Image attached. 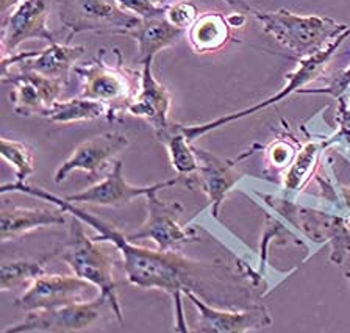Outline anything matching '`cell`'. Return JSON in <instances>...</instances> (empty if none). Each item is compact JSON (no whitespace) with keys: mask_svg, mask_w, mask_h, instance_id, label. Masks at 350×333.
I'll use <instances>...</instances> for the list:
<instances>
[{"mask_svg":"<svg viewBox=\"0 0 350 333\" xmlns=\"http://www.w3.org/2000/svg\"><path fill=\"white\" fill-rule=\"evenodd\" d=\"M0 193H22L33 198L51 202L57 205L68 215L79 217L86 226L94 228L97 241L109 243L116 248V252L120 255V263L125 272V277L130 285L138 287L141 289H160L172 299L174 307V329L177 332H191L186 324V316L183 308V299L186 291H194L199 296L208 300H216L224 302L226 299L221 294V289L230 288H243V282H247L245 276L239 269L233 271L228 265L222 261H199L191 260L183 254L175 252H161L158 249H147L130 241L127 235L118 230L111 224L100 219L94 213L79 209L68 199L59 198V196L49 193L41 187H33V185L11 182L3 183L0 187Z\"/></svg>","mask_w":350,"mask_h":333,"instance_id":"6da1fadb","label":"cell"},{"mask_svg":"<svg viewBox=\"0 0 350 333\" xmlns=\"http://www.w3.org/2000/svg\"><path fill=\"white\" fill-rule=\"evenodd\" d=\"M83 224V221L75 217L69 226V238L58 244L52 254L62 258L70 267L72 274L92 283L111 305L119 325H124V313L118 296V283L114 278L113 254L103 245L105 243L88 237Z\"/></svg>","mask_w":350,"mask_h":333,"instance_id":"7a4b0ae2","label":"cell"},{"mask_svg":"<svg viewBox=\"0 0 350 333\" xmlns=\"http://www.w3.org/2000/svg\"><path fill=\"white\" fill-rule=\"evenodd\" d=\"M118 62L114 66L105 62V51L83 66H75L72 72L81 80V97L105 103L107 121L119 122L141 88V70L124 66L122 53L114 49Z\"/></svg>","mask_w":350,"mask_h":333,"instance_id":"3957f363","label":"cell"},{"mask_svg":"<svg viewBox=\"0 0 350 333\" xmlns=\"http://www.w3.org/2000/svg\"><path fill=\"white\" fill-rule=\"evenodd\" d=\"M255 194L313 244H330V263L342 265L350 255L349 217L341 213L338 215L322 209H311L284 196L262 194L258 191Z\"/></svg>","mask_w":350,"mask_h":333,"instance_id":"277c9868","label":"cell"},{"mask_svg":"<svg viewBox=\"0 0 350 333\" xmlns=\"http://www.w3.org/2000/svg\"><path fill=\"white\" fill-rule=\"evenodd\" d=\"M252 16L261 24L265 34L299 58L322 51L350 29L349 24H339L325 16H300L284 8L277 12L254 10Z\"/></svg>","mask_w":350,"mask_h":333,"instance_id":"5b68a950","label":"cell"},{"mask_svg":"<svg viewBox=\"0 0 350 333\" xmlns=\"http://www.w3.org/2000/svg\"><path fill=\"white\" fill-rule=\"evenodd\" d=\"M349 35H350V29L344 31L342 35H339L336 40H333L330 44L325 46L322 51L316 52L310 57L299 58L295 69L284 75V79H286V85H284L283 88L277 92V94L267 97L266 101L256 103V105H254V107L245 108V110L230 113V114H227V116L217 118V119H215V121L204 122V124H193V125L180 124V127H182V130L185 132V135L188 136V139L191 141V143H194L196 139L200 138V136L210 133V132H213V130H217V129L224 127V125H228L234 121H239V119H243V118L252 116V114L265 110V108H269L271 105H275V103L288 99L289 96L294 94V92H299L300 90H304L306 85L311 83V81L321 79L322 72H324L325 68L328 66V63L332 62V58L335 57V53L339 51V47L342 46V42L346 41V38Z\"/></svg>","mask_w":350,"mask_h":333,"instance_id":"8992f818","label":"cell"},{"mask_svg":"<svg viewBox=\"0 0 350 333\" xmlns=\"http://www.w3.org/2000/svg\"><path fill=\"white\" fill-rule=\"evenodd\" d=\"M58 18L64 29H68L66 44L75 35L91 31L103 36H125L141 23L138 16L114 0H57Z\"/></svg>","mask_w":350,"mask_h":333,"instance_id":"52a82bcc","label":"cell"},{"mask_svg":"<svg viewBox=\"0 0 350 333\" xmlns=\"http://www.w3.org/2000/svg\"><path fill=\"white\" fill-rule=\"evenodd\" d=\"M107 313H113L111 305L102 294H98L96 299L88 300V302L70 304L51 310L29 311L24 319L3 329L2 333L83 332L98 324Z\"/></svg>","mask_w":350,"mask_h":333,"instance_id":"ba28073f","label":"cell"},{"mask_svg":"<svg viewBox=\"0 0 350 333\" xmlns=\"http://www.w3.org/2000/svg\"><path fill=\"white\" fill-rule=\"evenodd\" d=\"M158 193L160 191L146 196L147 217L138 230L127 235L130 241L139 243L149 239L161 252H171L178 245L197 241L196 228L180 224V217L185 213L183 205L177 200H161Z\"/></svg>","mask_w":350,"mask_h":333,"instance_id":"9c48e42d","label":"cell"},{"mask_svg":"<svg viewBox=\"0 0 350 333\" xmlns=\"http://www.w3.org/2000/svg\"><path fill=\"white\" fill-rule=\"evenodd\" d=\"M178 183H185L186 187L194 188L196 178L193 177H182L177 176L171 180H164L155 185H147V187H136V185L129 183L124 177V165L122 161H114L113 168H109V172L103 180H98L92 187L86 188L77 194L66 196L72 204H90L98 207H124L133 202L138 198H146L150 193L161 191L166 188H172Z\"/></svg>","mask_w":350,"mask_h":333,"instance_id":"30bf717a","label":"cell"},{"mask_svg":"<svg viewBox=\"0 0 350 333\" xmlns=\"http://www.w3.org/2000/svg\"><path fill=\"white\" fill-rule=\"evenodd\" d=\"M98 294L100 293L92 283L75 274H44L14 300V305L25 311L51 310L70 304L88 302L96 299Z\"/></svg>","mask_w":350,"mask_h":333,"instance_id":"8fae6325","label":"cell"},{"mask_svg":"<svg viewBox=\"0 0 350 333\" xmlns=\"http://www.w3.org/2000/svg\"><path fill=\"white\" fill-rule=\"evenodd\" d=\"M185 297L196 307L197 322L193 332L200 333H245L262 330L272 325V316L265 305L254 304L244 310H224L210 305L194 291Z\"/></svg>","mask_w":350,"mask_h":333,"instance_id":"7c38bea8","label":"cell"},{"mask_svg":"<svg viewBox=\"0 0 350 333\" xmlns=\"http://www.w3.org/2000/svg\"><path fill=\"white\" fill-rule=\"evenodd\" d=\"M57 0H22L2 18V57L16 53L25 41L44 40L58 42L47 27L52 5Z\"/></svg>","mask_w":350,"mask_h":333,"instance_id":"4fadbf2b","label":"cell"},{"mask_svg":"<svg viewBox=\"0 0 350 333\" xmlns=\"http://www.w3.org/2000/svg\"><path fill=\"white\" fill-rule=\"evenodd\" d=\"M256 147H258V144L252 146V149L241 157L230 160V158H221L206 149L194 146L197 158H199V171L194 174L196 187H199L206 196L211 217L217 219L227 194L243 178V172L238 171V163L244 160L245 157L254 154Z\"/></svg>","mask_w":350,"mask_h":333,"instance_id":"5bb4252c","label":"cell"},{"mask_svg":"<svg viewBox=\"0 0 350 333\" xmlns=\"http://www.w3.org/2000/svg\"><path fill=\"white\" fill-rule=\"evenodd\" d=\"M130 146L127 135L120 132H107L83 141L74 149L55 171V183H63L70 174L83 171L90 177L98 176L108 168H113L114 158Z\"/></svg>","mask_w":350,"mask_h":333,"instance_id":"9a60e30c","label":"cell"},{"mask_svg":"<svg viewBox=\"0 0 350 333\" xmlns=\"http://www.w3.org/2000/svg\"><path fill=\"white\" fill-rule=\"evenodd\" d=\"M2 85H11V105L18 116H46L55 102L59 101L64 85L63 81L53 80L33 70H18L0 77Z\"/></svg>","mask_w":350,"mask_h":333,"instance_id":"2e32d148","label":"cell"},{"mask_svg":"<svg viewBox=\"0 0 350 333\" xmlns=\"http://www.w3.org/2000/svg\"><path fill=\"white\" fill-rule=\"evenodd\" d=\"M141 88L138 96L129 107L131 116L141 118L150 125L153 132L160 133L167 127L171 111V92L153 75L152 63L141 66Z\"/></svg>","mask_w":350,"mask_h":333,"instance_id":"e0dca14e","label":"cell"},{"mask_svg":"<svg viewBox=\"0 0 350 333\" xmlns=\"http://www.w3.org/2000/svg\"><path fill=\"white\" fill-rule=\"evenodd\" d=\"M66 215L59 207L53 209H25V207L8 205L2 202L0 213V237L2 241L14 239L38 228L57 227L66 224Z\"/></svg>","mask_w":350,"mask_h":333,"instance_id":"ac0fdd59","label":"cell"},{"mask_svg":"<svg viewBox=\"0 0 350 333\" xmlns=\"http://www.w3.org/2000/svg\"><path fill=\"white\" fill-rule=\"evenodd\" d=\"M185 34L186 31L169 23L164 12L153 18L141 19V23L130 31L127 38L136 41L138 46L136 62L142 66L146 63H152L153 58L164 49L177 44Z\"/></svg>","mask_w":350,"mask_h":333,"instance_id":"d6986e66","label":"cell"},{"mask_svg":"<svg viewBox=\"0 0 350 333\" xmlns=\"http://www.w3.org/2000/svg\"><path fill=\"white\" fill-rule=\"evenodd\" d=\"M85 52L86 49L83 46L52 42L42 51H38L33 57L16 64L14 68H18V70H33V72L41 74L44 77L68 83L75 63L85 55Z\"/></svg>","mask_w":350,"mask_h":333,"instance_id":"ffe728a7","label":"cell"},{"mask_svg":"<svg viewBox=\"0 0 350 333\" xmlns=\"http://www.w3.org/2000/svg\"><path fill=\"white\" fill-rule=\"evenodd\" d=\"M232 25L227 14L221 12H206L186 30L191 49L196 53H215L222 51L232 41Z\"/></svg>","mask_w":350,"mask_h":333,"instance_id":"44dd1931","label":"cell"},{"mask_svg":"<svg viewBox=\"0 0 350 333\" xmlns=\"http://www.w3.org/2000/svg\"><path fill=\"white\" fill-rule=\"evenodd\" d=\"M324 150L325 146L322 138L306 141L305 144L299 147L297 155L282 176L284 198L294 199L310 183V180L316 177L321 165V155Z\"/></svg>","mask_w":350,"mask_h":333,"instance_id":"7402d4cb","label":"cell"},{"mask_svg":"<svg viewBox=\"0 0 350 333\" xmlns=\"http://www.w3.org/2000/svg\"><path fill=\"white\" fill-rule=\"evenodd\" d=\"M155 136L166 147L169 160L178 176L193 177L199 171V158L194 150V143L188 139L178 122H171L163 132L155 133Z\"/></svg>","mask_w":350,"mask_h":333,"instance_id":"603a6c76","label":"cell"},{"mask_svg":"<svg viewBox=\"0 0 350 333\" xmlns=\"http://www.w3.org/2000/svg\"><path fill=\"white\" fill-rule=\"evenodd\" d=\"M107 114L108 108L105 103L80 96L68 101H57L49 108L44 118L53 124L68 125L74 122L94 121V119L100 118L107 119Z\"/></svg>","mask_w":350,"mask_h":333,"instance_id":"cb8c5ba5","label":"cell"},{"mask_svg":"<svg viewBox=\"0 0 350 333\" xmlns=\"http://www.w3.org/2000/svg\"><path fill=\"white\" fill-rule=\"evenodd\" d=\"M53 254H47L35 260L3 261L0 265V291L7 293L18 288H29L36 278L47 274V261Z\"/></svg>","mask_w":350,"mask_h":333,"instance_id":"d4e9b609","label":"cell"},{"mask_svg":"<svg viewBox=\"0 0 350 333\" xmlns=\"http://www.w3.org/2000/svg\"><path fill=\"white\" fill-rule=\"evenodd\" d=\"M0 155L5 161L14 168L16 182L25 183L33 172H35V158L31 150L19 141L8 138L0 139Z\"/></svg>","mask_w":350,"mask_h":333,"instance_id":"484cf974","label":"cell"},{"mask_svg":"<svg viewBox=\"0 0 350 333\" xmlns=\"http://www.w3.org/2000/svg\"><path fill=\"white\" fill-rule=\"evenodd\" d=\"M330 168L332 165H328V172H325V176L316 174V180L322 191V198L327 202H332L336 210L344 211V216H347L350 219V188L344 187V185L330 177Z\"/></svg>","mask_w":350,"mask_h":333,"instance_id":"4316f807","label":"cell"},{"mask_svg":"<svg viewBox=\"0 0 350 333\" xmlns=\"http://www.w3.org/2000/svg\"><path fill=\"white\" fill-rule=\"evenodd\" d=\"M293 136H288V133L280 138L273 139L272 143L266 147V160L269 166L275 171H286L291 165L293 160L297 155V147H295V141L291 139Z\"/></svg>","mask_w":350,"mask_h":333,"instance_id":"83f0119b","label":"cell"},{"mask_svg":"<svg viewBox=\"0 0 350 333\" xmlns=\"http://www.w3.org/2000/svg\"><path fill=\"white\" fill-rule=\"evenodd\" d=\"M325 149L330 146L344 144L350 149V92L338 97L336 108V132L322 138Z\"/></svg>","mask_w":350,"mask_h":333,"instance_id":"f1b7e54d","label":"cell"},{"mask_svg":"<svg viewBox=\"0 0 350 333\" xmlns=\"http://www.w3.org/2000/svg\"><path fill=\"white\" fill-rule=\"evenodd\" d=\"M199 8L191 0H177L166 7V18L177 29L186 31L199 19Z\"/></svg>","mask_w":350,"mask_h":333,"instance_id":"f546056e","label":"cell"},{"mask_svg":"<svg viewBox=\"0 0 350 333\" xmlns=\"http://www.w3.org/2000/svg\"><path fill=\"white\" fill-rule=\"evenodd\" d=\"M350 86V66L341 70L335 79H333L330 83L324 88H304L300 90L297 94H327L332 97H338L342 96L344 92H347Z\"/></svg>","mask_w":350,"mask_h":333,"instance_id":"4dcf8cb0","label":"cell"},{"mask_svg":"<svg viewBox=\"0 0 350 333\" xmlns=\"http://www.w3.org/2000/svg\"><path fill=\"white\" fill-rule=\"evenodd\" d=\"M119 7L127 10L129 13L138 16L139 19L153 18V16L163 14L166 8H157L149 2V0H114Z\"/></svg>","mask_w":350,"mask_h":333,"instance_id":"1f68e13d","label":"cell"},{"mask_svg":"<svg viewBox=\"0 0 350 333\" xmlns=\"http://www.w3.org/2000/svg\"><path fill=\"white\" fill-rule=\"evenodd\" d=\"M233 12L237 13H245V14H252L254 8H250V5L245 2V0H224Z\"/></svg>","mask_w":350,"mask_h":333,"instance_id":"d6a6232c","label":"cell"},{"mask_svg":"<svg viewBox=\"0 0 350 333\" xmlns=\"http://www.w3.org/2000/svg\"><path fill=\"white\" fill-rule=\"evenodd\" d=\"M247 16L249 14H245V13L233 12L232 14H227V19H228L230 25H232V29H243L245 23H247Z\"/></svg>","mask_w":350,"mask_h":333,"instance_id":"836d02e7","label":"cell"},{"mask_svg":"<svg viewBox=\"0 0 350 333\" xmlns=\"http://www.w3.org/2000/svg\"><path fill=\"white\" fill-rule=\"evenodd\" d=\"M21 2L22 0H0V14H2V18L3 16H7L11 10Z\"/></svg>","mask_w":350,"mask_h":333,"instance_id":"e575fe53","label":"cell"},{"mask_svg":"<svg viewBox=\"0 0 350 333\" xmlns=\"http://www.w3.org/2000/svg\"><path fill=\"white\" fill-rule=\"evenodd\" d=\"M149 2L153 5V7L157 8H166L167 7V0H149Z\"/></svg>","mask_w":350,"mask_h":333,"instance_id":"d590c367","label":"cell"},{"mask_svg":"<svg viewBox=\"0 0 350 333\" xmlns=\"http://www.w3.org/2000/svg\"><path fill=\"white\" fill-rule=\"evenodd\" d=\"M346 278H347V280L350 282V271H349V272H346Z\"/></svg>","mask_w":350,"mask_h":333,"instance_id":"8d00e7d4","label":"cell"}]
</instances>
